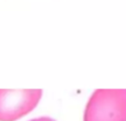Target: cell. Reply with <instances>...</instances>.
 <instances>
[{"label":"cell","instance_id":"1","mask_svg":"<svg viewBox=\"0 0 126 121\" xmlns=\"http://www.w3.org/2000/svg\"><path fill=\"white\" fill-rule=\"evenodd\" d=\"M83 121H126V89H96L85 106Z\"/></svg>","mask_w":126,"mask_h":121},{"label":"cell","instance_id":"2","mask_svg":"<svg viewBox=\"0 0 126 121\" xmlns=\"http://www.w3.org/2000/svg\"><path fill=\"white\" fill-rule=\"evenodd\" d=\"M42 98V89H0V121H17L30 113Z\"/></svg>","mask_w":126,"mask_h":121},{"label":"cell","instance_id":"3","mask_svg":"<svg viewBox=\"0 0 126 121\" xmlns=\"http://www.w3.org/2000/svg\"><path fill=\"white\" fill-rule=\"evenodd\" d=\"M29 121H57V120L52 119L50 117H40V118H35V119H31Z\"/></svg>","mask_w":126,"mask_h":121}]
</instances>
